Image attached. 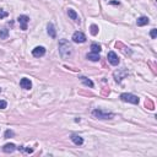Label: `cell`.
I'll use <instances>...</instances> for the list:
<instances>
[{"label":"cell","instance_id":"7402d4cb","mask_svg":"<svg viewBox=\"0 0 157 157\" xmlns=\"http://www.w3.org/2000/svg\"><path fill=\"white\" fill-rule=\"evenodd\" d=\"M7 107V103H6V101H0V109H5Z\"/></svg>","mask_w":157,"mask_h":157},{"label":"cell","instance_id":"6da1fadb","mask_svg":"<svg viewBox=\"0 0 157 157\" xmlns=\"http://www.w3.org/2000/svg\"><path fill=\"white\" fill-rule=\"evenodd\" d=\"M59 53L61 58H64V59H68L73 55V47L71 44L69 43V41L67 39H60L59 41Z\"/></svg>","mask_w":157,"mask_h":157},{"label":"cell","instance_id":"8992f818","mask_svg":"<svg viewBox=\"0 0 157 157\" xmlns=\"http://www.w3.org/2000/svg\"><path fill=\"white\" fill-rule=\"evenodd\" d=\"M107 59H108V61L112 65H118L119 64V58L114 52H109L108 54H107Z\"/></svg>","mask_w":157,"mask_h":157},{"label":"cell","instance_id":"277c9868","mask_svg":"<svg viewBox=\"0 0 157 157\" xmlns=\"http://www.w3.org/2000/svg\"><path fill=\"white\" fill-rule=\"evenodd\" d=\"M17 21L20 23V27H21V30L23 31H26L27 30V23L30 22V17L26 15H21V16H19L17 17Z\"/></svg>","mask_w":157,"mask_h":157},{"label":"cell","instance_id":"44dd1931","mask_svg":"<svg viewBox=\"0 0 157 157\" xmlns=\"http://www.w3.org/2000/svg\"><path fill=\"white\" fill-rule=\"evenodd\" d=\"M150 36H151V38H156V37H157V30H156V28H152V30H151V32H150Z\"/></svg>","mask_w":157,"mask_h":157},{"label":"cell","instance_id":"cb8c5ba5","mask_svg":"<svg viewBox=\"0 0 157 157\" xmlns=\"http://www.w3.org/2000/svg\"><path fill=\"white\" fill-rule=\"evenodd\" d=\"M10 136H14V131L6 130V131H5V138H10Z\"/></svg>","mask_w":157,"mask_h":157},{"label":"cell","instance_id":"5bb4252c","mask_svg":"<svg viewBox=\"0 0 157 157\" xmlns=\"http://www.w3.org/2000/svg\"><path fill=\"white\" fill-rule=\"evenodd\" d=\"M48 35L52 37V38H55L57 37V32H55V28H54V26H53L52 23H49L48 25Z\"/></svg>","mask_w":157,"mask_h":157},{"label":"cell","instance_id":"d6986e66","mask_svg":"<svg viewBox=\"0 0 157 157\" xmlns=\"http://www.w3.org/2000/svg\"><path fill=\"white\" fill-rule=\"evenodd\" d=\"M90 30H91V35L92 36H96L98 33V26L97 25H91Z\"/></svg>","mask_w":157,"mask_h":157},{"label":"cell","instance_id":"4fadbf2b","mask_svg":"<svg viewBox=\"0 0 157 157\" xmlns=\"http://www.w3.org/2000/svg\"><path fill=\"white\" fill-rule=\"evenodd\" d=\"M71 140H73V142L75 144V145H82V144H84V139H82L81 136H78V135H73Z\"/></svg>","mask_w":157,"mask_h":157},{"label":"cell","instance_id":"3957f363","mask_svg":"<svg viewBox=\"0 0 157 157\" xmlns=\"http://www.w3.org/2000/svg\"><path fill=\"white\" fill-rule=\"evenodd\" d=\"M120 100L123 102L133 103V104H138V103H139V97L135 96V94H131V93H122L120 94Z\"/></svg>","mask_w":157,"mask_h":157},{"label":"cell","instance_id":"30bf717a","mask_svg":"<svg viewBox=\"0 0 157 157\" xmlns=\"http://www.w3.org/2000/svg\"><path fill=\"white\" fill-rule=\"evenodd\" d=\"M68 15H69V17L71 19V20H74L75 22H78V23H80V19H78V15L76 14V11L74 10V9H69V10H68Z\"/></svg>","mask_w":157,"mask_h":157},{"label":"cell","instance_id":"ac0fdd59","mask_svg":"<svg viewBox=\"0 0 157 157\" xmlns=\"http://www.w3.org/2000/svg\"><path fill=\"white\" fill-rule=\"evenodd\" d=\"M7 37H9V30H6V28H1V30H0V38L6 39Z\"/></svg>","mask_w":157,"mask_h":157},{"label":"cell","instance_id":"5b68a950","mask_svg":"<svg viewBox=\"0 0 157 157\" xmlns=\"http://www.w3.org/2000/svg\"><path fill=\"white\" fill-rule=\"evenodd\" d=\"M73 41L75 43H84L86 42V36L82 33V32H75V33L73 35Z\"/></svg>","mask_w":157,"mask_h":157},{"label":"cell","instance_id":"7c38bea8","mask_svg":"<svg viewBox=\"0 0 157 157\" xmlns=\"http://www.w3.org/2000/svg\"><path fill=\"white\" fill-rule=\"evenodd\" d=\"M148 22H150V20H148V17H146V16H141V17H139L138 21H136L138 26H145Z\"/></svg>","mask_w":157,"mask_h":157},{"label":"cell","instance_id":"7a4b0ae2","mask_svg":"<svg viewBox=\"0 0 157 157\" xmlns=\"http://www.w3.org/2000/svg\"><path fill=\"white\" fill-rule=\"evenodd\" d=\"M92 115L97 119H112L114 117L113 113L104 112V110H102V109H94L92 112Z\"/></svg>","mask_w":157,"mask_h":157},{"label":"cell","instance_id":"9c48e42d","mask_svg":"<svg viewBox=\"0 0 157 157\" xmlns=\"http://www.w3.org/2000/svg\"><path fill=\"white\" fill-rule=\"evenodd\" d=\"M128 75V71H126V70L125 69H123L122 70V71H115L114 73V77H115V81H118V82H120L122 80H123V78L124 77H125Z\"/></svg>","mask_w":157,"mask_h":157},{"label":"cell","instance_id":"603a6c76","mask_svg":"<svg viewBox=\"0 0 157 157\" xmlns=\"http://www.w3.org/2000/svg\"><path fill=\"white\" fill-rule=\"evenodd\" d=\"M145 104H146V107H148V109H154V104H152V102L150 100H147Z\"/></svg>","mask_w":157,"mask_h":157},{"label":"cell","instance_id":"2e32d148","mask_svg":"<svg viewBox=\"0 0 157 157\" xmlns=\"http://www.w3.org/2000/svg\"><path fill=\"white\" fill-rule=\"evenodd\" d=\"M86 58L91 61H98L100 60V55L96 54V53H88V54L86 55Z\"/></svg>","mask_w":157,"mask_h":157},{"label":"cell","instance_id":"ba28073f","mask_svg":"<svg viewBox=\"0 0 157 157\" xmlns=\"http://www.w3.org/2000/svg\"><path fill=\"white\" fill-rule=\"evenodd\" d=\"M32 54L36 58H39V57H43L45 54V48L44 47H36L33 51H32Z\"/></svg>","mask_w":157,"mask_h":157},{"label":"cell","instance_id":"e0dca14e","mask_svg":"<svg viewBox=\"0 0 157 157\" xmlns=\"http://www.w3.org/2000/svg\"><path fill=\"white\" fill-rule=\"evenodd\" d=\"M91 51H92V53L100 54V52L102 51V49H101V45L97 44V43H92V44H91Z\"/></svg>","mask_w":157,"mask_h":157},{"label":"cell","instance_id":"ffe728a7","mask_svg":"<svg viewBox=\"0 0 157 157\" xmlns=\"http://www.w3.org/2000/svg\"><path fill=\"white\" fill-rule=\"evenodd\" d=\"M7 16H9V12L5 11V10H0V20L5 19V17H7Z\"/></svg>","mask_w":157,"mask_h":157},{"label":"cell","instance_id":"8fae6325","mask_svg":"<svg viewBox=\"0 0 157 157\" xmlns=\"http://www.w3.org/2000/svg\"><path fill=\"white\" fill-rule=\"evenodd\" d=\"M16 150V146L14 144H6V145H4L3 147V151L6 152V154H11V152H14Z\"/></svg>","mask_w":157,"mask_h":157},{"label":"cell","instance_id":"9a60e30c","mask_svg":"<svg viewBox=\"0 0 157 157\" xmlns=\"http://www.w3.org/2000/svg\"><path fill=\"white\" fill-rule=\"evenodd\" d=\"M80 80L82 81V84L86 85V86H87V87H93V82L91 81L90 78L85 77V76H81V77H80Z\"/></svg>","mask_w":157,"mask_h":157},{"label":"cell","instance_id":"52a82bcc","mask_svg":"<svg viewBox=\"0 0 157 157\" xmlns=\"http://www.w3.org/2000/svg\"><path fill=\"white\" fill-rule=\"evenodd\" d=\"M20 86H21L22 88H25V90H31V87H32V82H31L30 78L23 77V78H21V81H20Z\"/></svg>","mask_w":157,"mask_h":157}]
</instances>
